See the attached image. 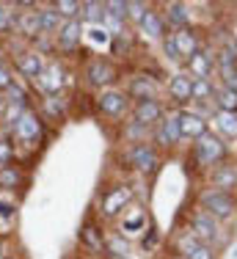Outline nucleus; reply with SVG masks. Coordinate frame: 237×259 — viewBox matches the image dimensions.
Masks as SVG:
<instances>
[{
    "mask_svg": "<svg viewBox=\"0 0 237 259\" xmlns=\"http://www.w3.org/2000/svg\"><path fill=\"white\" fill-rule=\"evenodd\" d=\"M202 209L207 215H213L218 221H229L237 212V201L232 193H223V190H204L202 193Z\"/></svg>",
    "mask_w": 237,
    "mask_h": 259,
    "instance_id": "1",
    "label": "nucleus"
},
{
    "mask_svg": "<svg viewBox=\"0 0 237 259\" xmlns=\"http://www.w3.org/2000/svg\"><path fill=\"white\" fill-rule=\"evenodd\" d=\"M193 155H196L199 165H215L218 160L226 157V144L221 138H215L213 133H204L202 138H196L193 144Z\"/></svg>",
    "mask_w": 237,
    "mask_h": 259,
    "instance_id": "2",
    "label": "nucleus"
},
{
    "mask_svg": "<svg viewBox=\"0 0 237 259\" xmlns=\"http://www.w3.org/2000/svg\"><path fill=\"white\" fill-rule=\"evenodd\" d=\"M11 127H14V138L25 146H36L42 141V121H39V116H36L33 110H22L20 119H17Z\"/></svg>",
    "mask_w": 237,
    "mask_h": 259,
    "instance_id": "3",
    "label": "nucleus"
},
{
    "mask_svg": "<svg viewBox=\"0 0 237 259\" xmlns=\"http://www.w3.org/2000/svg\"><path fill=\"white\" fill-rule=\"evenodd\" d=\"M127 160L141 171V174H152V171L157 168V163H160L154 146H149V144H135L133 149L127 152Z\"/></svg>",
    "mask_w": 237,
    "mask_h": 259,
    "instance_id": "4",
    "label": "nucleus"
},
{
    "mask_svg": "<svg viewBox=\"0 0 237 259\" xmlns=\"http://www.w3.org/2000/svg\"><path fill=\"white\" fill-rule=\"evenodd\" d=\"M80 41H83V22H80L77 17L61 22V28H58V47L61 50L72 53V50L80 47Z\"/></svg>",
    "mask_w": 237,
    "mask_h": 259,
    "instance_id": "5",
    "label": "nucleus"
},
{
    "mask_svg": "<svg viewBox=\"0 0 237 259\" xmlns=\"http://www.w3.org/2000/svg\"><path fill=\"white\" fill-rule=\"evenodd\" d=\"M86 80H89L91 85H108V83H113V80H116L113 64H110V61H105V58H94L89 64V69H86Z\"/></svg>",
    "mask_w": 237,
    "mask_h": 259,
    "instance_id": "6",
    "label": "nucleus"
},
{
    "mask_svg": "<svg viewBox=\"0 0 237 259\" xmlns=\"http://www.w3.org/2000/svg\"><path fill=\"white\" fill-rule=\"evenodd\" d=\"M154 141H157L160 146H166V149H171V146H177L179 141H182V133H179V119H177V116H168L166 121H160L157 133H154Z\"/></svg>",
    "mask_w": 237,
    "mask_h": 259,
    "instance_id": "7",
    "label": "nucleus"
},
{
    "mask_svg": "<svg viewBox=\"0 0 237 259\" xmlns=\"http://www.w3.org/2000/svg\"><path fill=\"white\" fill-rule=\"evenodd\" d=\"M97 108L102 110L105 116H124L127 110V97L122 91H102L97 100Z\"/></svg>",
    "mask_w": 237,
    "mask_h": 259,
    "instance_id": "8",
    "label": "nucleus"
},
{
    "mask_svg": "<svg viewBox=\"0 0 237 259\" xmlns=\"http://www.w3.org/2000/svg\"><path fill=\"white\" fill-rule=\"evenodd\" d=\"M177 119H179V133H182V138H202V135L207 133V121H204L199 113L182 110Z\"/></svg>",
    "mask_w": 237,
    "mask_h": 259,
    "instance_id": "9",
    "label": "nucleus"
},
{
    "mask_svg": "<svg viewBox=\"0 0 237 259\" xmlns=\"http://www.w3.org/2000/svg\"><path fill=\"white\" fill-rule=\"evenodd\" d=\"M36 83H39V85L47 91L50 97H53V94H58V91H61V85H64V69H61V66L53 61V64H47L45 69H42V75L36 77Z\"/></svg>",
    "mask_w": 237,
    "mask_h": 259,
    "instance_id": "10",
    "label": "nucleus"
},
{
    "mask_svg": "<svg viewBox=\"0 0 237 259\" xmlns=\"http://www.w3.org/2000/svg\"><path fill=\"white\" fill-rule=\"evenodd\" d=\"M127 201H130V188H113L102 199V215L105 218H116V215L124 209Z\"/></svg>",
    "mask_w": 237,
    "mask_h": 259,
    "instance_id": "11",
    "label": "nucleus"
},
{
    "mask_svg": "<svg viewBox=\"0 0 237 259\" xmlns=\"http://www.w3.org/2000/svg\"><path fill=\"white\" fill-rule=\"evenodd\" d=\"M160 119H163V105L157 100H143V102L135 105V121H138V124L149 127Z\"/></svg>",
    "mask_w": 237,
    "mask_h": 259,
    "instance_id": "12",
    "label": "nucleus"
},
{
    "mask_svg": "<svg viewBox=\"0 0 237 259\" xmlns=\"http://www.w3.org/2000/svg\"><path fill=\"white\" fill-rule=\"evenodd\" d=\"M168 94L177 102H190L193 100V77L190 75H174L168 83Z\"/></svg>",
    "mask_w": 237,
    "mask_h": 259,
    "instance_id": "13",
    "label": "nucleus"
},
{
    "mask_svg": "<svg viewBox=\"0 0 237 259\" xmlns=\"http://www.w3.org/2000/svg\"><path fill=\"white\" fill-rule=\"evenodd\" d=\"M190 229L196 237H202V240H213L215 234H218V226H215V218L213 215H207V212H196L190 218Z\"/></svg>",
    "mask_w": 237,
    "mask_h": 259,
    "instance_id": "14",
    "label": "nucleus"
},
{
    "mask_svg": "<svg viewBox=\"0 0 237 259\" xmlns=\"http://www.w3.org/2000/svg\"><path fill=\"white\" fill-rule=\"evenodd\" d=\"M171 39H174V45H177V50H179V55H182V58H190V55L199 53V39H196V33H193L190 28L177 30Z\"/></svg>",
    "mask_w": 237,
    "mask_h": 259,
    "instance_id": "15",
    "label": "nucleus"
},
{
    "mask_svg": "<svg viewBox=\"0 0 237 259\" xmlns=\"http://www.w3.org/2000/svg\"><path fill=\"white\" fill-rule=\"evenodd\" d=\"M210 182L215 185V190L229 193V190L237 185V168L234 165H218V168L213 171V177H210Z\"/></svg>",
    "mask_w": 237,
    "mask_h": 259,
    "instance_id": "16",
    "label": "nucleus"
},
{
    "mask_svg": "<svg viewBox=\"0 0 237 259\" xmlns=\"http://www.w3.org/2000/svg\"><path fill=\"white\" fill-rule=\"evenodd\" d=\"M188 66H190V75L196 80H210V75H213V55L196 53L188 58Z\"/></svg>",
    "mask_w": 237,
    "mask_h": 259,
    "instance_id": "17",
    "label": "nucleus"
},
{
    "mask_svg": "<svg viewBox=\"0 0 237 259\" xmlns=\"http://www.w3.org/2000/svg\"><path fill=\"white\" fill-rule=\"evenodd\" d=\"M17 69H20L25 77H33V80H36V77L42 75V69H45V64H42V55L33 53V50H30V53H22L20 58H17Z\"/></svg>",
    "mask_w": 237,
    "mask_h": 259,
    "instance_id": "18",
    "label": "nucleus"
},
{
    "mask_svg": "<svg viewBox=\"0 0 237 259\" xmlns=\"http://www.w3.org/2000/svg\"><path fill=\"white\" fill-rule=\"evenodd\" d=\"M182 248H185V256H188V259H215L213 251H210L202 240H196V234L182 237Z\"/></svg>",
    "mask_w": 237,
    "mask_h": 259,
    "instance_id": "19",
    "label": "nucleus"
},
{
    "mask_svg": "<svg viewBox=\"0 0 237 259\" xmlns=\"http://www.w3.org/2000/svg\"><path fill=\"white\" fill-rule=\"evenodd\" d=\"M36 22H39V33H55V30L61 28V17L53 6L36 11Z\"/></svg>",
    "mask_w": 237,
    "mask_h": 259,
    "instance_id": "20",
    "label": "nucleus"
},
{
    "mask_svg": "<svg viewBox=\"0 0 237 259\" xmlns=\"http://www.w3.org/2000/svg\"><path fill=\"white\" fill-rule=\"evenodd\" d=\"M141 30H143L146 36H152V39H160V36L166 33V22H163V17H160L157 11L149 9V11H146V17L141 20Z\"/></svg>",
    "mask_w": 237,
    "mask_h": 259,
    "instance_id": "21",
    "label": "nucleus"
},
{
    "mask_svg": "<svg viewBox=\"0 0 237 259\" xmlns=\"http://www.w3.org/2000/svg\"><path fill=\"white\" fill-rule=\"evenodd\" d=\"M130 94H133L138 102L154 100V80L152 77H135L133 83H130Z\"/></svg>",
    "mask_w": 237,
    "mask_h": 259,
    "instance_id": "22",
    "label": "nucleus"
},
{
    "mask_svg": "<svg viewBox=\"0 0 237 259\" xmlns=\"http://www.w3.org/2000/svg\"><path fill=\"white\" fill-rule=\"evenodd\" d=\"M168 22H171V25H177L179 30L182 28H188V22H190V9L185 3H168Z\"/></svg>",
    "mask_w": 237,
    "mask_h": 259,
    "instance_id": "23",
    "label": "nucleus"
},
{
    "mask_svg": "<svg viewBox=\"0 0 237 259\" xmlns=\"http://www.w3.org/2000/svg\"><path fill=\"white\" fill-rule=\"evenodd\" d=\"M215 124H218V130H221L223 135L237 138V113H232V110H218V113H215Z\"/></svg>",
    "mask_w": 237,
    "mask_h": 259,
    "instance_id": "24",
    "label": "nucleus"
},
{
    "mask_svg": "<svg viewBox=\"0 0 237 259\" xmlns=\"http://www.w3.org/2000/svg\"><path fill=\"white\" fill-rule=\"evenodd\" d=\"M80 240H83V245H89L91 251H102L105 248V240H102V232L97 229L94 224H86L83 226V232H80Z\"/></svg>",
    "mask_w": 237,
    "mask_h": 259,
    "instance_id": "25",
    "label": "nucleus"
},
{
    "mask_svg": "<svg viewBox=\"0 0 237 259\" xmlns=\"http://www.w3.org/2000/svg\"><path fill=\"white\" fill-rule=\"evenodd\" d=\"M215 102H218V110H232V113H237V91L218 89L215 91Z\"/></svg>",
    "mask_w": 237,
    "mask_h": 259,
    "instance_id": "26",
    "label": "nucleus"
},
{
    "mask_svg": "<svg viewBox=\"0 0 237 259\" xmlns=\"http://www.w3.org/2000/svg\"><path fill=\"white\" fill-rule=\"evenodd\" d=\"M105 248H108V254L116 256V259H122V256L130 254V243L122 237V234H113V237L105 240Z\"/></svg>",
    "mask_w": 237,
    "mask_h": 259,
    "instance_id": "27",
    "label": "nucleus"
},
{
    "mask_svg": "<svg viewBox=\"0 0 237 259\" xmlns=\"http://www.w3.org/2000/svg\"><path fill=\"white\" fill-rule=\"evenodd\" d=\"M17 28H20L25 36H33V33H39V22H36V11H22V14L17 17Z\"/></svg>",
    "mask_w": 237,
    "mask_h": 259,
    "instance_id": "28",
    "label": "nucleus"
},
{
    "mask_svg": "<svg viewBox=\"0 0 237 259\" xmlns=\"http://www.w3.org/2000/svg\"><path fill=\"white\" fill-rule=\"evenodd\" d=\"M80 11L89 22H102L105 20V3H80Z\"/></svg>",
    "mask_w": 237,
    "mask_h": 259,
    "instance_id": "29",
    "label": "nucleus"
},
{
    "mask_svg": "<svg viewBox=\"0 0 237 259\" xmlns=\"http://www.w3.org/2000/svg\"><path fill=\"white\" fill-rule=\"evenodd\" d=\"M11 9H17V6L0 3V33H9V30L17 25V14H14Z\"/></svg>",
    "mask_w": 237,
    "mask_h": 259,
    "instance_id": "30",
    "label": "nucleus"
},
{
    "mask_svg": "<svg viewBox=\"0 0 237 259\" xmlns=\"http://www.w3.org/2000/svg\"><path fill=\"white\" fill-rule=\"evenodd\" d=\"M17 185H22V174L14 168V165L0 168V188H17Z\"/></svg>",
    "mask_w": 237,
    "mask_h": 259,
    "instance_id": "31",
    "label": "nucleus"
},
{
    "mask_svg": "<svg viewBox=\"0 0 237 259\" xmlns=\"http://www.w3.org/2000/svg\"><path fill=\"white\" fill-rule=\"evenodd\" d=\"M105 14L113 20H127V0H108L105 3Z\"/></svg>",
    "mask_w": 237,
    "mask_h": 259,
    "instance_id": "32",
    "label": "nucleus"
},
{
    "mask_svg": "<svg viewBox=\"0 0 237 259\" xmlns=\"http://www.w3.org/2000/svg\"><path fill=\"white\" fill-rule=\"evenodd\" d=\"M55 11H58V17H66V20H74V14L80 11V3H74V0H58V3L53 6Z\"/></svg>",
    "mask_w": 237,
    "mask_h": 259,
    "instance_id": "33",
    "label": "nucleus"
},
{
    "mask_svg": "<svg viewBox=\"0 0 237 259\" xmlns=\"http://www.w3.org/2000/svg\"><path fill=\"white\" fill-rule=\"evenodd\" d=\"M146 11H149L146 3H138V0H127V20L141 22L143 17H146Z\"/></svg>",
    "mask_w": 237,
    "mask_h": 259,
    "instance_id": "34",
    "label": "nucleus"
},
{
    "mask_svg": "<svg viewBox=\"0 0 237 259\" xmlns=\"http://www.w3.org/2000/svg\"><path fill=\"white\" fill-rule=\"evenodd\" d=\"M210 94H213V83H210V80L193 77V100H207Z\"/></svg>",
    "mask_w": 237,
    "mask_h": 259,
    "instance_id": "35",
    "label": "nucleus"
},
{
    "mask_svg": "<svg viewBox=\"0 0 237 259\" xmlns=\"http://www.w3.org/2000/svg\"><path fill=\"white\" fill-rule=\"evenodd\" d=\"M9 165H14V144L0 141V168H9Z\"/></svg>",
    "mask_w": 237,
    "mask_h": 259,
    "instance_id": "36",
    "label": "nucleus"
},
{
    "mask_svg": "<svg viewBox=\"0 0 237 259\" xmlns=\"http://www.w3.org/2000/svg\"><path fill=\"white\" fill-rule=\"evenodd\" d=\"M6 97H9V100H6V105H20V108L25 105V91H22L17 83H11L9 89H6Z\"/></svg>",
    "mask_w": 237,
    "mask_h": 259,
    "instance_id": "37",
    "label": "nucleus"
},
{
    "mask_svg": "<svg viewBox=\"0 0 237 259\" xmlns=\"http://www.w3.org/2000/svg\"><path fill=\"white\" fill-rule=\"evenodd\" d=\"M64 100H61V94H53V97H47V100H45V108H47V113L50 116H61V113H64Z\"/></svg>",
    "mask_w": 237,
    "mask_h": 259,
    "instance_id": "38",
    "label": "nucleus"
},
{
    "mask_svg": "<svg viewBox=\"0 0 237 259\" xmlns=\"http://www.w3.org/2000/svg\"><path fill=\"white\" fill-rule=\"evenodd\" d=\"M141 226H143V212L141 209H135L130 218H124V232H138Z\"/></svg>",
    "mask_w": 237,
    "mask_h": 259,
    "instance_id": "39",
    "label": "nucleus"
},
{
    "mask_svg": "<svg viewBox=\"0 0 237 259\" xmlns=\"http://www.w3.org/2000/svg\"><path fill=\"white\" fill-rule=\"evenodd\" d=\"M11 83H14V77H11V69H9L6 64H0V91H6Z\"/></svg>",
    "mask_w": 237,
    "mask_h": 259,
    "instance_id": "40",
    "label": "nucleus"
},
{
    "mask_svg": "<svg viewBox=\"0 0 237 259\" xmlns=\"http://www.w3.org/2000/svg\"><path fill=\"white\" fill-rule=\"evenodd\" d=\"M163 50H166V55H168L171 61H182V55H179L177 45H174V39H166V41H163Z\"/></svg>",
    "mask_w": 237,
    "mask_h": 259,
    "instance_id": "41",
    "label": "nucleus"
},
{
    "mask_svg": "<svg viewBox=\"0 0 237 259\" xmlns=\"http://www.w3.org/2000/svg\"><path fill=\"white\" fill-rule=\"evenodd\" d=\"M108 39H110V33L105 28H91V41H102V45H108Z\"/></svg>",
    "mask_w": 237,
    "mask_h": 259,
    "instance_id": "42",
    "label": "nucleus"
},
{
    "mask_svg": "<svg viewBox=\"0 0 237 259\" xmlns=\"http://www.w3.org/2000/svg\"><path fill=\"white\" fill-rule=\"evenodd\" d=\"M14 212H17L14 201H6V199H0V215H3V218H11Z\"/></svg>",
    "mask_w": 237,
    "mask_h": 259,
    "instance_id": "43",
    "label": "nucleus"
},
{
    "mask_svg": "<svg viewBox=\"0 0 237 259\" xmlns=\"http://www.w3.org/2000/svg\"><path fill=\"white\" fill-rule=\"evenodd\" d=\"M3 251H6V240L0 237V259H3Z\"/></svg>",
    "mask_w": 237,
    "mask_h": 259,
    "instance_id": "44",
    "label": "nucleus"
},
{
    "mask_svg": "<svg viewBox=\"0 0 237 259\" xmlns=\"http://www.w3.org/2000/svg\"><path fill=\"white\" fill-rule=\"evenodd\" d=\"M232 55H234V61H237V39L232 41Z\"/></svg>",
    "mask_w": 237,
    "mask_h": 259,
    "instance_id": "45",
    "label": "nucleus"
},
{
    "mask_svg": "<svg viewBox=\"0 0 237 259\" xmlns=\"http://www.w3.org/2000/svg\"><path fill=\"white\" fill-rule=\"evenodd\" d=\"M6 108V100H3V97H0V110H3Z\"/></svg>",
    "mask_w": 237,
    "mask_h": 259,
    "instance_id": "46",
    "label": "nucleus"
}]
</instances>
